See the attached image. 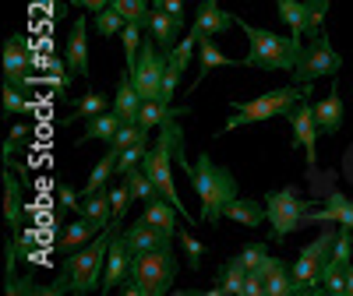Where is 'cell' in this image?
<instances>
[{
	"label": "cell",
	"instance_id": "6da1fadb",
	"mask_svg": "<svg viewBox=\"0 0 353 296\" xmlns=\"http://www.w3.org/2000/svg\"><path fill=\"white\" fill-rule=\"evenodd\" d=\"M173 156H176V166H184V173H188V180H191V187H194V194H198V201H201V222H209V226H219V219L226 215V204L233 201V198H241L237 191V176H233L226 166H219L209 152H201L194 162H188L184 159V134H181V127H176V134H173Z\"/></svg>",
	"mask_w": 353,
	"mask_h": 296
},
{
	"label": "cell",
	"instance_id": "7a4b0ae2",
	"mask_svg": "<svg viewBox=\"0 0 353 296\" xmlns=\"http://www.w3.org/2000/svg\"><path fill=\"white\" fill-rule=\"evenodd\" d=\"M121 222L124 219H113L103 233H96L85 247L71 251L61 264V275L50 282V293H78V296H88V293H99L103 289V275H106V257H110V244L113 236L121 233Z\"/></svg>",
	"mask_w": 353,
	"mask_h": 296
},
{
	"label": "cell",
	"instance_id": "3957f363",
	"mask_svg": "<svg viewBox=\"0 0 353 296\" xmlns=\"http://www.w3.org/2000/svg\"><path fill=\"white\" fill-rule=\"evenodd\" d=\"M237 25L244 28L248 36V56L241 61V67H254V71H283V74H293L297 67L301 53H304V43L297 36H276L269 28H254L248 25L244 18H237Z\"/></svg>",
	"mask_w": 353,
	"mask_h": 296
},
{
	"label": "cell",
	"instance_id": "277c9868",
	"mask_svg": "<svg viewBox=\"0 0 353 296\" xmlns=\"http://www.w3.org/2000/svg\"><path fill=\"white\" fill-rule=\"evenodd\" d=\"M304 99H311V81H290L283 88H272V92H265L251 103H241L237 113L230 116L223 124V131L216 134H226V131H241L248 124H258V120H276V116H290L297 109Z\"/></svg>",
	"mask_w": 353,
	"mask_h": 296
},
{
	"label": "cell",
	"instance_id": "5b68a950",
	"mask_svg": "<svg viewBox=\"0 0 353 296\" xmlns=\"http://www.w3.org/2000/svg\"><path fill=\"white\" fill-rule=\"evenodd\" d=\"M176 279V251L163 244L156 251H141L131 261V279L124 282V296H163L173 289Z\"/></svg>",
	"mask_w": 353,
	"mask_h": 296
},
{
	"label": "cell",
	"instance_id": "8992f818",
	"mask_svg": "<svg viewBox=\"0 0 353 296\" xmlns=\"http://www.w3.org/2000/svg\"><path fill=\"white\" fill-rule=\"evenodd\" d=\"M311 209H314V204H311V201H304L293 187L269 191V194H265V212H269V226H272L269 240H272V244H279V240H286L290 233L304 229V226H307V212H311Z\"/></svg>",
	"mask_w": 353,
	"mask_h": 296
},
{
	"label": "cell",
	"instance_id": "52a82bcc",
	"mask_svg": "<svg viewBox=\"0 0 353 296\" xmlns=\"http://www.w3.org/2000/svg\"><path fill=\"white\" fill-rule=\"evenodd\" d=\"M343 71V56L332 50V43H329V36H325V28L304 46V53H301V61H297V67H293V74H290V81H318V78H336Z\"/></svg>",
	"mask_w": 353,
	"mask_h": 296
},
{
	"label": "cell",
	"instance_id": "ba28073f",
	"mask_svg": "<svg viewBox=\"0 0 353 296\" xmlns=\"http://www.w3.org/2000/svg\"><path fill=\"white\" fill-rule=\"evenodd\" d=\"M336 236L339 229H321L318 240L304 244V251L297 254V261H293V279L304 282L307 293H318L321 289V268H325V261L332 257V247H336Z\"/></svg>",
	"mask_w": 353,
	"mask_h": 296
},
{
	"label": "cell",
	"instance_id": "9c48e42d",
	"mask_svg": "<svg viewBox=\"0 0 353 296\" xmlns=\"http://www.w3.org/2000/svg\"><path fill=\"white\" fill-rule=\"evenodd\" d=\"M166 61H170V56H163L149 39L141 43V53H138V61H134V67H131V78H134V85H138L141 99H159V103H163Z\"/></svg>",
	"mask_w": 353,
	"mask_h": 296
},
{
	"label": "cell",
	"instance_id": "30bf717a",
	"mask_svg": "<svg viewBox=\"0 0 353 296\" xmlns=\"http://www.w3.org/2000/svg\"><path fill=\"white\" fill-rule=\"evenodd\" d=\"M290 148H304L307 152V166H311V173H314V166H318V120H314V103L311 99H304L297 109L290 113Z\"/></svg>",
	"mask_w": 353,
	"mask_h": 296
},
{
	"label": "cell",
	"instance_id": "8fae6325",
	"mask_svg": "<svg viewBox=\"0 0 353 296\" xmlns=\"http://www.w3.org/2000/svg\"><path fill=\"white\" fill-rule=\"evenodd\" d=\"M131 247L124 240V233H117L113 236V244H110V257H106V275H103V289L99 293H117V289H124V282L131 279Z\"/></svg>",
	"mask_w": 353,
	"mask_h": 296
},
{
	"label": "cell",
	"instance_id": "7c38bea8",
	"mask_svg": "<svg viewBox=\"0 0 353 296\" xmlns=\"http://www.w3.org/2000/svg\"><path fill=\"white\" fill-rule=\"evenodd\" d=\"M233 25H237V14H233V11H223L219 0H201L191 28H194L198 36H212V39H216V36L230 32Z\"/></svg>",
	"mask_w": 353,
	"mask_h": 296
},
{
	"label": "cell",
	"instance_id": "4fadbf2b",
	"mask_svg": "<svg viewBox=\"0 0 353 296\" xmlns=\"http://www.w3.org/2000/svg\"><path fill=\"white\" fill-rule=\"evenodd\" d=\"M32 67V43L25 36H8L4 39V81H25Z\"/></svg>",
	"mask_w": 353,
	"mask_h": 296
},
{
	"label": "cell",
	"instance_id": "5bb4252c",
	"mask_svg": "<svg viewBox=\"0 0 353 296\" xmlns=\"http://www.w3.org/2000/svg\"><path fill=\"white\" fill-rule=\"evenodd\" d=\"M64 61L74 78H88V21L85 18H74L71 25V36L64 43Z\"/></svg>",
	"mask_w": 353,
	"mask_h": 296
},
{
	"label": "cell",
	"instance_id": "9a60e30c",
	"mask_svg": "<svg viewBox=\"0 0 353 296\" xmlns=\"http://www.w3.org/2000/svg\"><path fill=\"white\" fill-rule=\"evenodd\" d=\"M311 222H339V226L353 229V198H346L339 191H329L325 209H311L307 212V226Z\"/></svg>",
	"mask_w": 353,
	"mask_h": 296
},
{
	"label": "cell",
	"instance_id": "2e32d148",
	"mask_svg": "<svg viewBox=\"0 0 353 296\" xmlns=\"http://www.w3.org/2000/svg\"><path fill=\"white\" fill-rule=\"evenodd\" d=\"M124 240H128L131 254H141V251H156V247H163V244H173V236H166V233L156 229L152 222L138 219V222H131V226L124 229Z\"/></svg>",
	"mask_w": 353,
	"mask_h": 296
},
{
	"label": "cell",
	"instance_id": "e0dca14e",
	"mask_svg": "<svg viewBox=\"0 0 353 296\" xmlns=\"http://www.w3.org/2000/svg\"><path fill=\"white\" fill-rule=\"evenodd\" d=\"M141 219L145 222H152L156 229H163L166 236H176V219H181V209L170 201V198H163V194H156L152 201H145V212H141Z\"/></svg>",
	"mask_w": 353,
	"mask_h": 296
},
{
	"label": "cell",
	"instance_id": "ac0fdd59",
	"mask_svg": "<svg viewBox=\"0 0 353 296\" xmlns=\"http://www.w3.org/2000/svg\"><path fill=\"white\" fill-rule=\"evenodd\" d=\"M141 92H138V85L131 78V71L121 74V85H117V96H113V109L121 113V120L124 124H138V109H141Z\"/></svg>",
	"mask_w": 353,
	"mask_h": 296
},
{
	"label": "cell",
	"instance_id": "d6986e66",
	"mask_svg": "<svg viewBox=\"0 0 353 296\" xmlns=\"http://www.w3.org/2000/svg\"><path fill=\"white\" fill-rule=\"evenodd\" d=\"M314 120H318V131L321 134H336L343 127V99H339V88H336V78H332V88L329 96L314 103Z\"/></svg>",
	"mask_w": 353,
	"mask_h": 296
},
{
	"label": "cell",
	"instance_id": "ffe728a7",
	"mask_svg": "<svg viewBox=\"0 0 353 296\" xmlns=\"http://www.w3.org/2000/svg\"><path fill=\"white\" fill-rule=\"evenodd\" d=\"M121 127H124L121 113L110 106V109H103V113H96V116H88V127H85V134L78 138V145H88V141H113V134L121 131Z\"/></svg>",
	"mask_w": 353,
	"mask_h": 296
},
{
	"label": "cell",
	"instance_id": "44dd1931",
	"mask_svg": "<svg viewBox=\"0 0 353 296\" xmlns=\"http://www.w3.org/2000/svg\"><path fill=\"white\" fill-rule=\"evenodd\" d=\"M226 219L241 222L248 229H261V222H269V212H265V204L254 201V198H233L226 204Z\"/></svg>",
	"mask_w": 353,
	"mask_h": 296
},
{
	"label": "cell",
	"instance_id": "7402d4cb",
	"mask_svg": "<svg viewBox=\"0 0 353 296\" xmlns=\"http://www.w3.org/2000/svg\"><path fill=\"white\" fill-rule=\"evenodd\" d=\"M184 28V21L176 18V14H170V11H163V8H152V18H149V32H152V39L159 43V50H173L176 46V32Z\"/></svg>",
	"mask_w": 353,
	"mask_h": 296
},
{
	"label": "cell",
	"instance_id": "603a6c76",
	"mask_svg": "<svg viewBox=\"0 0 353 296\" xmlns=\"http://www.w3.org/2000/svg\"><path fill=\"white\" fill-rule=\"evenodd\" d=\"M233 64H237V61H230V56L219 50V43H216L212 36H198V67H201V78L194 81V88H198L205 78H209L216 67H233Z\"/></svg>",
	"mask_w": 353,
	"mask_h": 296
},
{
	"label": "cell",
	"instance_id": "cb8c5ba5",
	"mask_svg": "<svg viewBox=\"0 0 353 296\" xmlns=\"http://www.w3.org/2000/svg\"><path fill=\"white\" fill-rule=\"evenodd\" d=\"M248 272H251V268L241 261V254H237V257H230V261H223V268H219V282L212 286V293H216V296H219V293H226V296L244 293Z\"/></svg>",
	"mask_w": 353,
	"mask_h": 296
},
{
	"label": "cell",
	"instance_id": "d4e9b609",
	"mask_svg": "<svg viewBox=\"0 0 353 296\" xmlns=\"http://www.w3.org/2000/svg\"><path fill=\"white\" fill-rule=\"evenodd\" d=\"M78 215H85V219H92L99 229H106L117 215H113V204H110V191L103 187V191H96V194H81V212Z\"/></svg>",
	"mask_w": 353,
	"mask_h": 296
},
{
	"label": "cell",
	"instance_id": "484cf974",
	"mask_svg": "<svg viewBox=\"0 0 353 296\" xmlns=\"http://www.w3.org/2000/svg\"><path fill=\"white\" fill-rule=\"evenodd\" d=\"M96 233H103L92 219H85V215H78L68 229H64V236H61V244H57V247H61L64 254H71V251H78V247H85L88 240H92V236Z\"/></svg>",
	"mask_w": 353,
	"mask_h": 296
},
{
	"label": "cell",
	"instance_id": "4316f807",
	"mask_svg": "<svg viewBox=\"0 0 353 296\" xmlns=\"http://www.w3.org/2000/svg\"><path fill=\"white\" fill-rule=\"evenodd\" d=\"M4 219L14 233L21 229V184L8 166H4Z\"/></svg>",
	"mask_w": 353,
	"mask_h": 296
},
{
	"label": "cell",
	"instance_id": "83f0119b",
	"mask_svg": "<svg viewBox=\"0 0 353 296\" xmlns=\"http://www.w3.org/2000/svg\"><path fill=\"white\" fill-rule=\"evenodd\" d=\"M25 113H36V99L28 96L25 85L4 81V116H25Z\"/></svg>",
	"mask_w": 353,
	"mask_h": 296
},
{
	"label": "cell",
	"instance_id": "f1b7e54d",
	"mask_svg": "<svg viewBox=\"0 0 353 296\" xmlns=\"http://www.w3.org/2000/svg\"><path fill=\"white\" fill-rule=\"evenodd\" d=\"M117 156H121V152H117V148H110V152L96 162V169L88 173V184L81 187V194H96V191L110 187V180L117 176Z\"/></svg>",
	"mask_w": 353,
	"mask_h": 296
},
{
	"label": "cell",
	"instance_id": "f546056e",
	"mask_svg": "<svg viewBox=\"0 0 353 296\" xmlns=\"http://www.w3.org/2000/svg\"><path fill=\"white\" fill-rule=\"evenodd\" d=\"M276 11L279 18L290 25V36H304V25H307V0H276Z\"/></svg>",
	"mask_w": 353,
	"mask_h": 296
},
{
	"label": "cell",
	"instance_id": "4dcf8cb0",
	"mask_svg": "<svg viewBox=\"0 0 353 296\" xmlns=\"http://www.w3.org/2000/svg\"><path fill=\"white\" fill-rule=\"evenodd\" d=\"M121 180H128V184H131V194H134V201H141V204H145V201H152V198L159 194L156 180H152V176L145 173L141 166H134L128 176H121Z\"/></svg>",
	"mask_w": 353,
	"mask_h": 296
},
{
	"label": "cell",
	"instance_id": "1f68e13d",
	"mask_svg": "<svg viewBox=\"0 0 353 296\" xmlns=\"http://www.w3.org/2000/svg\"><path fill=\"white\" fill-rule=\"evenodd\" d=\"M176 244H181V251H184V257H188V272H201L205 254H209V251H205V244L194 240L188 229H176Z\"/></svg>",
	"mask_w": 353,
	"mask_h": 296
},
{
	"label": "cell",
	"instance_id": "d6a6232c",
	"mask_svg": "<svg viewBox=\"0 0 353 296\" xmlns=\"http://www.w3.org/2000/svg\"><path fill=\"white\" fill-rule=\"evenodd\" d=\"M149 4H152V0H113V8L121 11L124 21H134L141 28H149V18H152Z\"/></svg>",
	"mask_w": 353,
	"mask_h": 296
},
{
	"label": "cell",
	"instance_id": "836d02e7",
	"mask_svg": "<svg viewBox=\"0 0 353 296\" xmlns=\"http://www.w3.org/2000/svg\"><path fill=\"white\" fill-rule=\"evenodd\" d=\"M145 156H149V138H141V141H134L131 148H124V152L117 156V180H121V176H128L134 166H141Z\"/></svg>",
	"mask_w": 353,
	"mask_h": 296
},
{
	"label": "cell",
	"instance_id": "e575fe53",
	"mask_svg": "<svg viewBox=\"0 0 353 296\" xmlns=\"http://www.w3.org/2000/svg\"><path fill=\"white\" fill-rule=\"evenodd\" d=\"M110 103H106V96L103 92H85L81 99H78V106H74V113L68 116L64 124H74V120H88V116H96V113H103Z\"/></svg>",
	"mask_w": 353,
	"mask_h": 296
},
{
	"label": "cell",
	"instance_id": "d590c367",
	"mask_svg": "<svg viewBox=\"0 0 353 296\" xmlns=\"http://www.w3.org/2000/svg\"><path fill=\"white\" fill-rule=\"evenodd\" d=\"M92 21H96V32H99L103 39H113L117 32H124V25H128V21L121 18V11H117L113 4H110V8H103Z\"/></svg>",
	"mask_w": 353,
	"mask_h": 296
},
{
	"label": "cell",
	"instance_id": "8d00e7d4",
	"mask_svg": "<svg viewBox=\"0 0 353 296\" xmlns=\"http://www.w3.org/2000/svg\"><path fill=\"white\" fill-rule=\"evenodd\" d=\"M166 109H170V106H163L159 99H145V103H141V109H138V124H141L145 131L159 127V124L166 120Z\"/></svg>",
	"mask_w": 353,
	"mask_h": 296
},
{
	"label": "cell",
	"instance_id": "74e56055",
	"mask_svg": "<svg viewBox=\"0 0 353 296\" xmlns=\"http://www.w3.org/2000/svg\"><path fill=\"white\" fill-rule=\"evenodd\" d=\"M106 191H110L113 215H117V219H124V215H128V204L134 201V194H131V184H128V180H117V184H110Z\"/></svg>",
	"mask_w": 353,
	"mask_h": 296
},
{
	"label": "cell",
	"instance_id": "f35d334b",
	"mask_svg": "<svg viewBox=\"0 0 353 296\" xmlns=\"http://www.w3.org/2000/svg\"><path fill=\"white\" fill-rule=\"evenodd\" d=\"M141 32H145V28L141 25H134V21H128L124 25V56H128V71L134 67V61H138V53H141Z\"/></svg>",
	"mask_w": 353,
	"mask_h": 296
},
{
	"label": "cell",
	"instance_id": "ab89813d",
	"mask_svg": "<svg viewBox=\"0 0 353 296\" xmlns=\"http://www.w3.org/2000/svg\"><path fill=\"white\" fill-rule=\"evenodd\" d=\"M329 14V0H307V25H304V36H318L321 32V21Z\"/></svg>",
	"mask_w": 353,
	"mask_h": 296
},
{
	"label": "cell",
	"instance_id": "60d3db41",
	"mask_svg": "<svg viewBox=\"0 0 353 296\" xmlns=\"http://www.w3.org/2000/svg\"><path fill=\"white\" fill-rule=\"evenodd\" d=\"M141 138H149V131H145L141 124H124L121 131L113 134L110 148H117V152H124V148H131V145H134V141H141Z\"/></svg>",
	"mask_w": 353,
	"mask_h": 296
},
{
	"label": "cell",
	"instance_id": "b9f144b4",
	"mask_svg": "<svg viewBox=\"0 0 353 296\" xmlns=\"http://www.w3.org/2000/svg\"><path fill=\"white\" fill-rule=\"evenodd\" d=\"M53 201H57V209L61 212H68V215H78L81 212V194L74 191V187H57V194H53Z\"/></svg>",
	"mask_w": 353,
	"mask_h": 296
},
{
	"label": "cell",
	"instance_id": "7bdbcfd3",
	"mask_svg": "<svg viewBox=\"0 0 353 296\" xmlns=\"http://www.w3.org/2000/svg\"><path fill=\"white\" fill-rule=\"evenodd\" d=\"M28 131H32L28 124H14V127H11V134H8V141H4V162H11V159L18 156V148L25 145Z\"/></svg>",
	"mask_w": 353,
	"mask_h": 296
},
{
	"label": "cell",
	"instance_id": "ee69618b",
	"mask_svg": "<svg viewBox=\"0 0 353 296\" xmlns=\"http://www.w3.org/2000/svg\"><path fill=\"white\" fill-rule=\"evenodd\" d=\"M272 244V240H269ZM269 244H265V240H254V244H248L244 251H241V261L248 264V268H258V264L265 261V257H269Z\"/></svg>",
	"mask_w": 353,
	"mask_h": 296
},
{
	"label": "cell",
	"instance_id": "f6af8a7d",
	"mask_svg": "<svg viewBox=\"0 0 353 296\" xmlns=\"http://www.w3.org/2000/svg\"><path fill=\"white\" fill-rule=\"evenodd\" d=\"M244 296H265V275L258 268L248 272V282H244Z\"/></svg>",
	"mask_w": 353,
	"mask_h": 296
},
{
	"label": "cell",
	"instance_id": "bcb514c9",
	"mask_svg": "<svg viewBox=\"0 0 353 296\" xmlns=\"http://www.w3.org/2000/svg\"><path fill=\"white\" fill-rule=\"evenodd\" d=\"M74 8H81V11H92V14H99L103 8H110L113 0H71Z\"/></svg>",
	"mask_w": 353,
	"mask_h": 296
},
{
	"label": "cell",
	"instance_id": "7dc6e473",
	"mask_svg": "<svg viewBox=\"0 0 353 296\" xmlns=\"http://www.w3.org/2000/svg\"><path fill=\"white\" fill-rule=\"evenodd\" d=\"M163 11H170V14H176V18H181V21H188L184 0H163Z\"/></svg>",
	"mask_w": 353,
	"mask_h": 296
},
{
	"label": "cell",
	"instance_id": "c3c4849f",
	"mask_svg": "<svg viewBox=\"0 0 353 296\" xmlns=\"http://www.w3.org/2000/svg\"><path fill=\"white\" fill-rule=\"evenodd\" d=\"M346 296H353V264H350V272H346Z\"/></svg>",
	"mask_w": 353,
	"mask_h": 296
},
{
	"label": "cell",
	"instance_id": "681fc988",
	"mask_svg": "<svg viewBox=\"0 0 353 296\" xmlns=\"http://www.w3.org/2000/svg\"><path fill=\"white\" fill-rule=\"evenodd\" d=\"M152 8H163V0H152Z\"/></svg>",
	"mask_w": 353,
	"mask_h": 296
}]
</instances>
